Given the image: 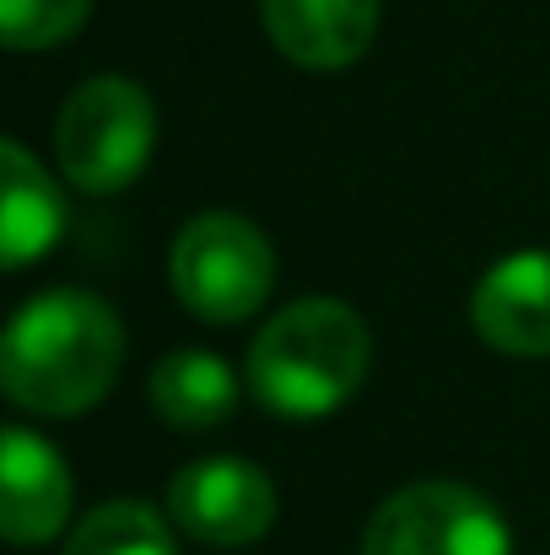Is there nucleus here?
I'll return each instance as SVG.
<instances>
[{
	"label": "nucleus",
	"instance_id": "1",
	"mask_svg": "<svg viewBox=\"0 0 550 555\" xmlns=\"http://www.w3.org/2000/svg\"><path fill=\"white\" fill-rule=\"evenodd\" d=\"M125 367V324L119 313L76 286H54L22 302L0 340V388L27 415H81Z\"/></svg>",
	"mask_w": 550,
	"mask_h": 555
},
{
	"label": "nucleus",
	"instance_id": "2",
	"mask_svg": "<svg viewBox=\"0 0 550 555\" xmlns=\"http://www.w3.org/2000/svg\"><path fill=\"white\" fill-rule=\"evenodd\" d=\"M372 367V335L362 313L335 297H303L281 308L248 346V393L281 421L335 415Z\"/></svg>",
	"mask_w": 550,
	"mask_h": 555
},
{
	"label": "nucleus",
	"instance_id": "3",
	"mask_svg": "<svg viewBox=\"0 0 550 555\" xmlns=\"http://www.w3.org/2000/svg\"><path fill=\"white\" fill-rule=\"evenodd\" d=\"M157 146V108L141 81L130 76H92L81 81L60 119H54V157L60 173L87 194L130 189Z\"/></svg>",
	"mask_w": 550,
	"mask_h": 555
},
{
	"label": "nucleus",
	"instance_id": "4",
	"mask_svg": "<svg viewBox=\"0 0 550 555\" xmlns=\"http://www.w3.org/2000/svg\"><path fill=\"white\" fill-rule=\"evenodd\" d=\"M168 281L194 319L243 324L265 308L276 286V248L248 216L200 210L183 221L168 248Z\"/></svg>",
	"mask_w": 550,
	"mask_h": 555
},
{
	"label": "nucleus",
	"instance_id": "5",
	"mask_svg": "<svg viewBox=\"0 0 550 555\" xmlns=\"http://www.w3.org/2000/svg\"><path fill=\"white\" fill-rule=\"evenodd\" d=\"M362 555H513V529L475 486L415 480L378 502Z\"/></svg>",
	"mask_w": 550,
	"mask_h": 555
},
{
	"label": "nucleus",
	"instance_id": "6",
	"mask_svg": "<svg viewBox=\"0 0 550 555\" xmlns=\"http://www.w3.org/2000/svg\"><path fill=\"white\" fill-rule=\"evenodd\" d=\"M168 518L210 551H243L276 524V480L248 459H194L168 480Z\"/></svg>",
	"mask_w": 550,
	"mask_h": 555
},
{
	"label": "nucleus",
	"instance_id": "7",
	"mask_svg": "<svg viewBox=\"0 0 550 555\" xmlns=\"http://www.w3.org/2000/svg\"><path fill=\"white\" fill-rule=\"evenodd\" d=\"M470 324L502 357H550V248L497 259L470 292Z\"/></svg>",
	"mask_w": 550,
	"mask_h": 555
},
{
	"label": "nucleus",
	"instance_id": "8",
	"mask_svg": "<svg viewBox=\"0 0 550 555\" xmlns=\"http://www.w3.org/2000/svg\"><path fill=\"white\" fill-rule=\"evenodd\" d=\"M71 469L54 442L27 426H5L0 442V529L11 545H49L71 524Z\"/></svg>",
	"mask_w": 550,
	"mask_h": 555
},
{
	"label": "nucleus",
	"instance_id": "9",
	"mask_svg": "<svg viewBox=\"0 0 550 555\" xmlns=\"http://www.w3.org/2000/svg\"><path fill=\"white\" fill-rule=\"evenodd\" d=\"M383 0H259L270 43L303 70H346L378 38Z\"/></svg>",
	"mask_w": 550,
	"mask_h": 555
},
{
	"label": "nucleus",
	"instance_id": "10",
	"mask_svg": "<svg viewBox=\"0 0 550 555\" xmlns=\"http://www.w3.org/2000/svg\"><path fill=\"white\" fill-rule=\"evenodd\" d=\"M0 173H5V205H0V264L5 270H27L33 259H43L60 232H65V199L54 179L33 163V152L22 141L0 146Z\"/></svg>",
	"mask_w": 550,
	"mask_h": 555
},
{
	"label": "nucleus",
	"instance_id": "11",
	"mask_svg": "<svg viewBox=\"0 0 550 555\" xmlns=\"http://www.w3.org/2000/svg\"><path fill=\"white\" fill-rule=\"evenodd\" d=\"M146 399L163 426L174 431H210L238 410V372L210 351H174L146 377Z\"/></svg>",
	"mask_w": 550,
	"mask_h": 555
},
{
	"label": "nucleus",
	"instance_id": "12",
	"mask_svg": "<svg viewBox=\"0 0 550 555\" xmlns=\"http://www.w3.org/2000/svg\"><path fill=\"white\" fill-rule=\"evenodd\" d=\"M60 555H179L174 551V529L157 507L146 502H103L92 507Z\"/></svg>",
	"mask_w": 550,
	"mask_h": 555
},
{
	"label": "nucleus",
	"instance_id": "13",
	"mask_svg": "<svg viewBox=\"0 0 550 555\" xmlns=\"http://www.w3.org/2000/svg\"><path fill=\"white\" fill-rule=\"evenodd\" d=\"M87 16H92V0H0V38L5 49L33 54V49H54L76 38Z\"/></svg>",
	"mask_w": 550,
	"mask_h": 555
}]
</instances>
